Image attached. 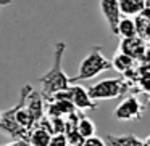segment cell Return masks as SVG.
Here are the masks:
<instances>
[{
  "mask_svg": "<svg viewBox=\"0 0 150 146\" xmlns=\"http://www.w3.org/2000/svg\"><path fill=\"white\" fill-rule=\"evenodd\" d=\"M11 3V0H0V7H7Z\"/></svg>",
  "mask_w": 150,
  "mask_h": 146,
  "instance_id": "44dd1931",
  "label": "cell"
},
{
  "mask_svg": "<svg viewBox=\"0 0 150 146\" xmlns=\"http://www.w3.org/2000/svg\"><path fill=\"white\" fill-rule=\"evenodd\" d=\"M107 146H144L142 140L132 133L127 135H107L105 138Z\"/></svg>",
  "mask_w": 150,
  "mask_h": 146,
  "instance_id": "9c48e42d",
  "label": "cell"
},
{
  "mask_svg": "<svg viewBox=\"0 0 150 146\" xmlns=\"http://www.w3.org/2000/svg\"><path fill=\"white\" fill-rule=\"evenodd\" d=\"M76 130H78L84 138H89V136H94L95 135V130H97V129H95L94 120L89 119V117H86L84 114H82V116L79 117V122H78Z\"/></svg>",
  "mask_w": 150,
  "mask_h": 146,
  "instance_id": "4fadbf2b",
  "label": "cell"
},
{
  "mask_svg": "<svg viewBox=\"0 0 150 146\" xmlns=\"http://www.w3.org/2000/svg\"><path fill=\"white\" fill-rule=\"evenodd\" d=\"M50 138H52V133L47 129H44L42 125L36 124L28 136V146H49Z\"/></svg>",
  "mask_w": 150,
  "mask_h": 146,
  "instance_id": "ba28073f",
  "label": "cell"
},
{
  "mask_svg": "<svg viewBox=\"0 0 150 146\" xmlns=\"http://www.w3.org/2000/svg\"><path fill=\"white\" fill-rule=\"evenodd\" d=\"M82 146H107V143H105L103 138L94 135V136H89V138H86L84 143H82Z\"/></svg>",
  "mask_w": 150,
  "mask_h": 146,
  "instance_id": "e0dca14e",
  "label": "cell"
},
{
  "mask_svg": "<svg viewBox=\"0 0 150 146\" xmlns=\"http://www.w3.org/2000/svg\"><path fill=\"white\" fill-rule=\"evenodd\" d=\"M136 21V29H137V36L140 39H144L145 42H150V20L144 18L142 15H137L134 18Z\"/></svg>",
  "mask_w": 150,
  "mask_h": 146,
  "instance_id": "5bb4252c",
  "label": "cell"
},
{
  "mask_svg": "<svg viewBox=\"0 0 150 146\" xmlns=\"http://www.w3.org/2000/svg\"><path fill=\"white\" fill-rule=\"evenodd\" d=\"M68 146H69V145H68Z\"/></svg>",
  "mask_w": 150,
  "mask_h": 146,
  "instance_id": "d4e9b609",
  "label": "cell"
},
{
  "mask_svg": "<svg viewBox=\"0 0 150 146\" xmlns=\"http://www.w3.org/2000/svg\"><path fill=\"white\" fill-rule=\"evenodd\" d=\"M66 140H68V145L69 146H82L84 143V136L78 132V130H71V132H66Z\"/></svg>",
  "mask_w": 150,
  "mask_h": 146,
  "instance_id": "9a60e30c",
  "label": "cell"
},
{
  "mask_svg": "<svg viewBox=\"0 0 150 146\" xmlns=\"http://www.w3.org/2000/svg\"><path fill=\"white\" fill-rule=\"evenodd\" d=\"M149 43H150V42H149Z\"/></svg>",
  "mask_w": 150,
  "mask_h": 146,
  "instance_id": "484cf974",
  "label": "cell"
},
{
  "mask_svg": "<svg viewBox=\"0 0 150 146\" xmlns=\"http://www.w3.org/2000/svg\"><path fill=\"white\" fill-rule=\"evenodd\" d=\"M140 64H144V66H147V68L150 69V43H149V47H147V52H145V55H144V58L140 59Z\"/></svg>",
  "mask_w": 150,
  "mask_h": 146,
  "instance_id": "ac0fdd59",
  "label": "cell"
},
{
  "mask_svg": "<svg viewBox=\"0 0 150 146\" xmlns=\"http://www.w3.org/2000/svg\"><path fill=\"white\" fill-rule=\"evenodd\" d=\"M147 103L140 101V98L137 95H129L124 100H121V103L115 108L113 116L115 119L121 120V122H131V120H140L145 114Z\"/></svg>",
  "mask_w": 150,
  "mask_h": 146,
  "instance_id": "277c9868",
  "label": "cell"
},
{
  "mask_svg": "<svg viewBox=\"0 0 150 146\" xmlns=\"http://www.w3.org/2000/svg\"><path fill=\"white\" fill-rule=\"evenodd\" d=\"M147 3H150V0H147Z\"/></svg>",
  "mask_w": 150,
  "mask_h": 146,
  "instance_id": "cb8c5ba5",
  "label": "cell"
},
{
  "mask_svg": "<svg viewBox=\"0 0 150 146\" xmlns=\"http://www.w3.org/2000/svg\"><path fill=\"white\" fill-rule=\"evenodd\" d=\"M139 15H142L144 18H147V20H150V3H147L145 7H144V10L140 11Z\"/></svg>",
  "mask_w": 150,
  "mask_h": 146,
  "instance_id": "d6986e66",
  "label": "cell"
},
{
  "mask_svg": "<svg viewBox=\"0 0 150 146\" xmlns=\"http://www.w3.org/2000/svg\"><path fill=\"white\" fill-rule=\"evenodd\" d=\"M131 90L129 84L123 77L118 79H103L97 84L91 85L87 88L89 96L94 101H105V100H115V98L123 96L124 93Z\"/></svg>",
  "mask_w": 150,
  "mask_h": 146,
  "instance_id": "3957f363",
  "label": "cell"
},
{
  "mask_svg": "<svg viewBox=\"0 0 150 146\" xmlns=\"http://www.w3.org/2000/svg\"><path fill=\"white\" fill-rule=\"evenodd\" d=\"M66 52V43L65 42H55L53 45V63H52V68L42 75L39 77L37 80L40 82L42 85V96L45 100L52 98L57 92L60 90H66V88L71 85V77L65 74L62 68V63H63V55Z\"/></svg>",
  "mask_w": 150,
  "mask_h": 146,
  "instance_id": "6da1fadb",
  "label": "cell"
},
{
  "mask_svg": "<svg viewBox=\"0 0 150 146\" xmlns=\"http://www.w3.org/2000/svg\"><path fill=\"white\" fill-rule=\"evenodd\" d=\"M69 100L78 111H94L98 106L97 101H94L89 96L87 88H84L82 85H78L76 82L69 85Z\"/></svg>",
  "mask_w": 150,
  "mask_h": 146,
  "instance_id": "5b68a950",
  "label": "cell"
},
{
  "mask_svg": "<svg viewBox=\"0 0 150 146\" xmlns=\"http://www.w3.org/2000/svg\"><path fill=\"white\" fill-rule=\"evenodd\" d=\"M118 3L123 16H137L147 5V0H118Z\"/></svg>",
  "mask_w": 150,
  "mask_h": 146,
  "instance_id": "8fae6325",
  "label": "cell"
},
{
  "mask_svg": "<svg viewBox=\"0 0 150 146\" xmlns=\"http://www.w3.org/2000/svg\"><path fill=\"white\" fill-rule=\"evenodd\" d=\"M49 146H68V140H66L65 133H53L50 138Z\"/></svg>",
  "mask_w": 150,
  "mask_h": 146,
  "instance_id": "2e32d148",
  "label": "cell"
},
{
  "mask_svg": "<svg viewBox=\"0 0 150 146\" xmlns=\"http://www.w3.org/2000/svg\"><path fill=\"white\" fill-rule=\"evenodd\" d=\"M7 146H28V143H24V141H13V143H10V145H7Z\"/></svg>",
  "mask_w": 150,
  "mask_h": 146,
  "instance_id": "ffe728a7",
  "label": "cell"
},
{
  "mask_svg": "<svg viewBox=\"0 0 150 146\" xmlns=\"http://www.w3.org/2000/svg\"><path fill=\"white\" fill-rule=\"evenodd\" d=\"M142 143H144V146H150V135L145 136V138L142 140Z\"/></svg>",
  "mask_w": 150,
  "mask_h": 146,
  "instance_id": "7402d4cb",
  "label": "cell"
},
{
  "mask_svg": "<svg viewBox=\"0 0 150 146\" xmlns=\"http://www.w3.org/2000/svg\"><path fill=\"white\" fill-rule=\"evenodd\" d=\"M118 36L121 39H126V37H134L137 36V29H136V21L134 18L129 16H121L120 23H118Z\"/></svg>",
  "mask_w": 150,
  "mask_h": 146,
  "instance_id": "7c38bea8",
  "label": "cell"
},
{
  "mask_svg": "<svg viewBox=\"0 0 150 146\" xmlns=\"http://www.w3.org/2000/svg\"><path fill=\"white\" fill-rule=\"evenodd\" d=\"M98 5H100L102 16L105 18L111 34H113V36H118V23H120L121 16H123V15H121V10H120L118 0H100Z\"/></svg>",
  "mask_w": 150,
  "mask_h": 146,
  "instance_id": "8992f818",
  "label": "cell"
},
{
  "mask_svg": "<svg viewBox=\"0 0 150 146\" xmlns=\"http://www.w3.org/2000/svg\"><path fill=\"white\" fill-rule=\"evenodd\" d=\"M111 66H113V69L118 71L120 74H124V72H127L129 69L136 68L137 61L132 59L129 55H124L123 52H116L113 56V59H111Z\"/></svg>",
  "mask_w": 150,
  "mask_h": 146,
  "instance_id": "30bf717a",
  "label": "cell"
},
{
  "mask_svg": "<svg viewBox=\"0 0 150 146\" xmlns=\"http://www.w3.org/2000/svg\"><path fill=\"white\" fill-rule=\"evenodd\" d=\"M147 47H149V42L140 39L139 36H134V37L121 39L120 50H118V52H123L124 55H129L132 59H136V61L139 63L140 59L144 58V55H145Z\"/></svg>",
  "mask_w": 150,
  "mask_h": 146,
  "instance_id": "52a82bcc",
  "label": "cell"
},
{
  "mask_svg": "<svg viewBox=\"0 0 150 146\" xmlns=\"http://www.w3.org/2000/svg\"><path fill=\"white\" fill-rule=\"evenodd\" d=\"M0 119H2V111H0Z\"/></svg>",
  "mask_w": 150,
  "mask_h": 146,
  "instance_id": "603a6c76",
  "label": "cell"
},
{
  "mask_svg": "<svg viewBox=\"0 0 150 146\" xmlns=\"http://www.w3.org/2000/svg\"><path fill=\"white\" fill-rule=\"evenodd\" d=\"M113 69L111 66V59H108L107 56L102 53V47H94L87 55L82 58V61L79 63L78 74L74 77H71V84L79 80H89V79L97 77L98 74L105 71Z\"/></svg>",
  "mask_w": 150,
  "mask_h": 146,
  "instance_id": "7a4b0ae2",
  "label": "cell"
}]
</instances>
